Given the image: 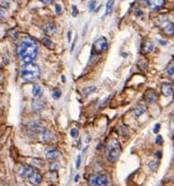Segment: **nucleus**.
Wrapping results in <instances>:
<instances>
[{"label": "nucleus", "mask_w": 174, "mask_h": 186, "mask_svg": "<svg viewBox=\"0 0 174 186\" xmlns=\"http://www.w3.org/2000/svg\"><path fill=\"white\" fill-rule=\"evenodd\" d=\"M37 44L32 40H24L17 45V55L25 63H32V61L37 58Z\"/></svg>", "instance_id": "1"}, {"label": "nucleus", "mask_w": 174, "mask_h": 186, "mask_svg": "<svg viewBox=\"0 0 174 186\" xmlns=\"http://www.w3.org/2000/svg\"><path fill=\"white\" fill-rule=\"evenodd\" d=\"M40 76V68L33 63H26L20 68V78L25 81H34Z\"/></svg>", "instance_id": "2"}, {"label": "nucleus", "mask_w": 174, "mask_h": 186, "mask_svg": "<svg viewBox=\"0 0 174 186\" xmlns=\"http://www.w3.org/2000/svg\"><path fill=\"white\" fill-rule=\"evenodd\" d=\"M121 151V146L119 143V141L116 139H112L110 141V143L108 144V148H107V158H108V161L110 163L116 161V159L120 157Z\"/></svg>", "instance_id": "3"}, {"label": "nucleus", "mask_w": 174, "mask_h": 186, "mask_svg": "<svg viewBox=\"0 0 174 186\" xmlns=\"http://www.w3.org/2000/svg\"><path fill=\"white\" fill-rule=\"evenodd\" d=\"M108 48V42H107V39L104 37H101L96 40L94 44H93V50L95 51L96 54H101L104 51L107 50Z\"/></svg>", "instance_id": "4"}, {"label": "nucleus", "mask_w": 174, "mask_h": 186, "mask_svg": "<svg viewBox=\"0 0 174 186\" xmlns=\"http://www.w3.org/2000/svg\"><path fill=\"white\" fill-rule=\"evenodd\" d=\"M159 26L162 28L163 32H165L167 35H173L174 34V24L171 23V22H169L167 18H163L159 23Z\"/></svg>", "instance_id": "5"}, {"label": "nucleus", "mask_w": 174, "mask_h": 186, "mask_svg": "<svg viewBox=\"0 0 174 186\" xmlns=\"http://www.w3.org/2000/svg\"><path fill=\"white\" fill-rule=\"evenodd\" d=\"M157 99H158V94L153 89H149V90H146V92L144 93V101L146 103H149V104L155 103V102L157 101Z\"/></svg>", "instance_id": "6"}, {"label": "nucleus", "mask_w": 174, "mask_h": 186, "mask_svg": "<svg viewBox=\"0 0 174 186\" xmlns=\"http://www.w3.org/2000/svg\"><path fill=\"white\" fill-rule=\"evenodd\" d=\"M145 4L151 10H160L165 6V0H146Z\"/></svg>", "instance_id": "7"}, {"label": "nucleus", "mask_w": 174, "mask_h": 186, "mask_svg": "<svg viewBox=\"0 0 174 186\" xmlns=\"http://www.w3.org/2000/svg\"><path fill=\"white\" fill-rule=\"evenodd\" d=\"M35 171L33 167L28 166V165H24V166L20 167L19 169V175L23 177V178H29L33 172Z\"/></svg>", "instance_id": "8"}, {"label": "nucleus", "mask_w": 174, "mask_h": 186, "mask_svg": "<svg viewBox=\"0 0 174 186\" xmlns=\"http://www.w3.org/2000/svg\"><path fill=\"white\" fill-rule=\"evenodd\" d=\"M43 30L47 35H52L56 33L57 31V25L55 23H46L45 25L43 26Z\"/></svg>", "instance_id": "9"}, {"label": "nucleus", "mask_w": 174, "mask_h": 186, "mask_svg": "<svg viewBox=\"0 0 174 186\" xmlns=\"http://www.w3.org/2000/svg\"><path fill=\"white\" fill-rule=\"evenodd\" d=\"M109 184V178L107 174L96 175V186H108Z\"/></svg>", "instance_id": "10"}, {"label": "nucleus", "mask_w": 174, "mask_h": 186, "mask_svg": "<svg viewBox=\"0 0 174 186\" xmlns=\"http://www.w3.org/2000/svg\"><path fill=\"white\" fill-rule=\"evenodd\" d=\"M59 156H60L59 151L53 149V148H50V149H48L46 151V158L49 159V161H55L57 158H59Z\"/></svg>", "instance_id": "11"}, {"label": "nucleus", "mask_w": 174, "mask_h": 186, "mask_svg": "<svg viewBox=\"0 0 174 186\" xmlns=\"http://www.w3.org/2000/svg\"><path fill=\"white\" fill-rule=\"evenodd\" d=\"M173 87H172L170 84H167V82H165V84H162L161 85V93H162V95L165 96H172L173 95Z\"/></svg>", "instance_id": "12"}, {"label": "nucleus", "mask_w": 174, "mask_h": 186, "mask_svg": "<svg viewBox=\"0 0 174 186\" xmlns=\"http://www.w3.org/2000/svg\"><path fill=\"white\" fill-rule=\"evenodd\" d=\"M28 179H29V181H30L31 183L33 184V185H39V184L42 182V175L40 174L37 170H35V171H34Z\"/></svg>", "instance_id": "13"}, {"label": "nucleus", "mask_w": 174, "mask_h": 186, "mask_svg": "<svg viewBox=\"0 0 174 186\" xmlns=\"http://www.w3.org/2000/svg\"><path fill=\"white\" fill-rule=\"evenodd\" d=\"M153 48H154V44H153V42H151V41H145V42H143L142 46H141V49H142V53H143V54H149V53H151V51L153 50Z\"/></svg>", "instance_id": "14"}, {"label": "nucleus", "mask_w": 174, "mask_h": 186, "mask_svg": "<svg viewBox=\"0 0 174 186\" xmlns=\"http://www.w3.org/2000/svg\"><path fill=\"white\" fill-rule=\"evenodd\" d=\"M146 110V107L145 106H143V105H139V106H137V107L135 108V110H134V113H135L136 117H140L142 113H144V111Z\"/></svg>", "instance_id": "15"}, {"label": "nucleus", "mask_w": 174, "mask_h": 186, "mask_svg": "<svg viewBox=\"0 0 174 186\" xmlns=\"http://www.w3.org/2000/svg\"><path fill=\"white\" fill-rule=\"evenodd\" d=\"M32 94H33V96H35V97H40V96L42 95V88L37 85H34L33 87H32Z\"/></svg>", "instance_id": "16"}, {"label": "nucleus", "mask_w": 174, "mask_h": 186, "mask_svg": "<svg viewBox=\"0 0 174 186\" xmlns=\"http://www.w3.org/2000/svg\"><path fill=\"white\" fill-rule=\"evenodd\" d=\"M113 4H114V0H108V2L106 4V12H105V16L109 15L112 11Z\"/></svg>", "instance_id": "17"}, {"label": "nucleus", "mask_w": 174, "mask_h": 186, "mask_svg": "<svg viewBox=\"0 0 174 186\" xmlns=\"http://www.w3.org/2000/svg\"><path fill=\"white\" fill-rule=\"evenodd\" d=\"M95 89H96L95 86H90V87H87L86 89H83V90H82V94H83V96H88L89 94H90V93L94 92V91H95Z\"/></svg>", "instance_id": "18"}, {"label": "nucleus", "mask_w": 174, "mask_h": 186, "mask_svg": "<svg viewBox=\"0 0 174 186\" xmlns=\"http://www.w3.org/2000/svg\"><path fill=\"white\" fill-rule=\"evenodd\" d=\"M158 166H159V163H158L157 161H151L149 164V167L150 169L153 170V171H155V170H157Z\"/></svg>", "instance_id": "19"}, {"label": "nucleus", "mask_w": 174, "mask_h": 186, "mask_svg": "<svg viewBox=\"0 0 174 186\" xmlns=\"http://www.w3.org/2000/svg\"><path fill=\"white\" fill-rule=\"evenodd\" d=\"M95 6H96V1H95V0H91V1H89V3H88L89 11H90V12L94 11V10H95Z\"/></svg>", "instance_id": "20"}, {"label": "nucleus", "mask_w": 174, "mask_h": 186, "mask_svg": "<svg viewBox=\"0 0 174 186\" xmlns=\"http://www.w3.org/2000/svg\"><path fill=\"white\" fill-rule=\"evenodd\" d=\"M43 44L46 46V47L48 48H52L53 47V44L51 43V41L49 39H47V37H45V39H43Z\"/></svg>", "instance_id": "21"}, {"label": "nucleus", "mask_w": 174, "mask_h": 186, "mask_svg": "<svg viewBox=\"0 0 174 186\" xmlns=\"http://www.w3.org/2000/svg\"><path fill=\"white\" fill-rule=\"evenodd\" d=\"M60 96H61V90H59V89H55L52 92V97L55 99H60Z\"/></svg>", "instance_id": "22"}, {"label": "nucleus", "mask_w": 174, "mask_h": 186, "mask_svg": "<svg viewBox=\"0 0 174 186\" xmlns=\"http://www.w3.org/2000/svg\"><path fill=\"white\" fill-rule=\"evenodd\" d=\"M167 74H168L171 78H174V64L171 65V66H169L168 70H167Z\"/></svg>", "instance_id": "23"}, {"label": "nucleus", "mask_w": 174, "mask_h": 186, "mask_svg": "<svg viewBox=\"0 0 174 186\" xmlns=\"http://www.w3.org/2000/svg\"><path fill=\"white\" fill-rule=\"evenodd\" d=\"M89 185L96 186V175H91L89 178Z\"/></svg>", "instance_id": "24"}, {"label": "nucleus", "mask_w": 174, "mask_h": 186, "mask_svg": "<svg viewBox=\"0 0 174 186\" xmlns=\"http://www.w3.org/2000/svg\"><path fill=\"white\" fill-rule=\"evenodd\" d=\"M78 135H79V132H78V130H77L76 127H74V128H72V130H70V136H72L73 138L78 137Z\"/></svg>", "instance_id": "25"}, {"label": "nucleus", "mask_w": 174, "mask_h": 186, "mask_svg": "<svg viewBox=\"0 0 174 186\" xmlns=\"http://www.w3.org/2000/svg\"><path fill=\"white\" fill-rule=\"evenodd\" d=\"M155 142L157 144H159V146H161L162 144V142H163V140H162V137L160 135H158L157 137H156V140H155Z\"/></svg>", "instance_id": "26"}, {"label": "nucleus", "mask_w": 174, "mask_h": 186, "mask_svg": "<svg viewBox=\"0 0 174 186\" xmlns=\"http://www.w3.org/2000/svg\"><path fill=\"white\" fill-rule=\"evenodd\" d=\"M72 13H73V16H77L78 15V10H77V6H73V9H72Z\"/></svg>", "instance_id": "27"}, {"label": "nucleus", "mask_w": 174, "mask_h": 186, "mask_svg": "<svg viewBox=\"0 0 174 186\" xmlns=\"http://www.w3.org/2000/svg\"><path fill=\"white\" fill-rule=\"evenodd\" d=\"M59 167H60L59 164L53 163L52 165H51V166H50V169H51V170H57V169H58V168H59Z\"/></svg>", "instance_id": "28"}, {"label": "nucleus", "mask_w": 174, "mask_h": 186, "mask_svg": "<svg viewBox=\"0 0 174 186\" xmlns=\"http://www.w3.org/2000/svg\"><path fill=\"white\" fill-rule=\"evenodd\" d=\"M159 130H160V124H159V123H157L156 125H155V127H154V130H153V132H154L155 134H157V133L159 132Z\"/></svg>", "instance_id": "29"}, {"label": "nucleus", "mask_w": 174, "mask_h": 186, "mask_svg": "<svg viewBox=\"0 0 174 186\" xmlns=\"http://www.w3.org/2000/svg\"><path fill=\"white\" fill-rule=\"evenodd\" d=\"M80 161H81V156L78 155L77 156V163H76V168H79L80 167Z\"/></svg>", "instance_id": "30"}, {"label": "nucleus", "mask_w": 174, "mask_h": 186, "mask_svg": "<svg viewBox=\"0 0 174 186\" xmlns=\"http://www.w3.org/2000/svg\"><path fill=\"white\" fill-rule=\"evenodd\" d=\"M4 15H6V11H4V10H3L1 6H0V18H2Z\"/></svg>", "instance_id": "31"}, {"label": "nucleus", "mask_w": 174, "mask_h": 186, "mask_svg": "<svg viewBox=\"0 0 174 186\" xmlns=\"http://www.w3.org/2000/svg\"><path fill=\"white\" fill-rule=\"evenodd\" d=\"M56 13L57 14H60V13H61V6H60L59 4L56 6Z\"/></svg>", "instance_id": "32"}, {"label": "nucleus", "mask_w": 174, "mask_h": 186, "mask_svg": "<svg viewBox=\"0 0 174 186\" xmlns=\"http://www.w3.org/2000/svg\"><path fill=\"white\" fill-rule=\"evenodd\" d=\"M43 3H45V4H48V3H51L53 1V0H41Z\"/></svg>", "instance_id": "33"}, {"label": "nucleus", "mask_w": 174, "mask_h": 186, "mask_svg": "<svg viewBox=\"0 0 174 186\" xmlns=\"http://www.w3.org/2000/svg\"><path fill=\"white\" fill-rule=\"evenodd\" d=\"M156 156H157V157H161V151H157V152H156Z\"/></svg>", "instance_id": "34"}, {"label": "nucleus", "mask_w": 174, "mask_h": 186, "mask_svg": "<svg viewBox=\"0 0 174 186\" xmlns=\"http://www.w3.org/2000/svg\"><path fill=\"white\" fill-rule=\"evenodd\" d=\"M76 40H77V37L75 39V41H74V43H73V45H72V50H74V47H75V44H76Z\"/></svg>", "instance_id": "35"}, {"label": "nucleus", "mask_w": 174, "mask_h": 186, "mask_svg": "<svg viewBox=\"0 0 174 186\" xmlns=\"http://www.w3.org/2000/svg\"><path fill=\"white\" fill-rule=\"evenodd\" d=\"M70 33H72V32H70V31H68V41H70Z\"/></svg>", "instance_id": "36"}, {"label": "nucleus", "mask_w": 174, "mask_h": 186, "mask_svg": "<svg viewBox=\"0 0 174 186\" xmlns=\"http://www.w3.org/2000/svg\"><path fill=\"white\" fill-rule=\"evenodd\" d=\"M78 180H79V175H76V177H75V182H77Z\"/></svg>", "instance_id": "37"}, {"label": "nucleus", "mask_w": 174, "mask_h": 186, "mask_svg": "<svg viewBox=\"0 0 174 186\" xmlns=\"http://www.w3.org/2000/svg\"><path fill=\"white\" fill-rule=\"evenodd\" d=\"M1 78H2V71L0 70V80H1Z\"/></svg>", "instance_id": "38"}, {"label": "nucleus", "mask_w": 174, "mask_h": 186, "mask_svg": "<svg viewBox=\"0 0 174 186\" xmlns=\"http://www.w3.org/2000/svg\"><path fill=\"white\" fill-rule=\"evenodd\" d=\"M61 79H62V81H63V82L65 81V78H64V76H62V77H61Z\"/></svg>", "instance_id": "39"}, {"label": "nucleus", "mask_w": 174, "mask_h": 186, "mask_svg": "<svg viewBox=\"0 0 174 186\" xmlns=\"http://www.w3.org/2000/svg\"><path fill=\"white\" fill-rule=\"evenodd\" d=\"M141 1H142V2H144V3L146 2V0H141Z\"/></svg>", "instance_id": "40"}, {"label": "nucleus", "mask_w": 174, "mask_h": 186, "mask_svg": "<svg viewBox=\"0 0 174 186\" xmlns=\"http://www.w3.org/2000/svg\"><path fill=\"white\" fill-rule=\"evenodd\" d=\"M173 124H174V117H173Z\"/></svg>", "instance_id": "41"}]
</instances>
